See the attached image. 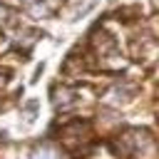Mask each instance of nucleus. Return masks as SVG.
<instances>
[{
	"label": "nucleus",
	"mask_w": 159,
	"mask_h": 159,
	"mask_svg": "<svg viewBox=\"0 0 159 159\" xmlns=\"http://www.w3.org/2000/svg\"><path fill=\"white\" fill-rule=\"evenodd\" d=\"M144 139H147V132L129 129V132H124L119 139L112 142V152L117 154V159H132V157L139 152V147H142Z\"/></svg>",
	"instance_id": "obj_1"
},
{
	"label": "nucleus",
	"mask_w": 159,
	"mask_h": 159,
	"mask_svg": "<svg viewBox=\"0 0 159 159\" xmlns=\"http://www.w3.org/2000/svg\"><path fill=\"white\" fill-rule=\"evenodd\" d=\"M35 159H62V157H60V152H57L55 147L42 144V147H37V149H35Z\"/></svg>",
	"instance_id": "obj_2"
}]
</instances>
